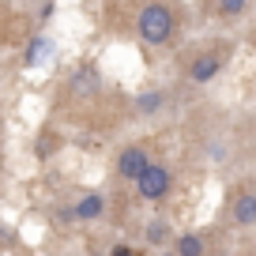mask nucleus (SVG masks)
<instances>
[{"instance_id":"nucleus-1","label":"nucleus","mask_w":256,"mask_h":256,"mask_svg":"<svg viewBox=\"0 0 256 256\" xmlns=\"http://www.w3.org/2000/svg\"><path fill=\"white\" fill-rule=\"evenodd\" d=\"M136 30L147 46H166L177 30V16L170 4H144L140 8V19H136Z\"/></svg>"},{"instance_id":"nucleus-2","label":"nucleus","mask_w":256,"mask_h":256,"mask_svg":"<svg viewBox=\"0 0 256 256\" xmlns=\"http://www.w3.org/2000/svg\"><path fill=\"white\" fill-rule=\"evenodd\" d=\"M170 184H174V174H170L166 166H147L144 177L136 181V188H140L144 200H162V196L170 192Z\"/></svg>"},{"instance_id":"nucleus-3","label":"nucleus","mask_w":256,"mask_h":256,"mask_svg":"<svg viewBox=\"0 0 256 256\" xmlns=\"http://www.w3.org/2000/svg\"><path fill=\"white\" fill-rule=\"evenodd\" d=\"M147 166H151V154H147V147H140V144L124 147L120 158H117V174L124 177V181H140Z\"/></svg>"},{"instance_id":"nucleus-4","label":"nucleus","mask_w":256,"mask_h":256,"mask_svg":"<svg viewBox=\"0 0 256 256\" xmlns=\"http://www.w3.org/2000/svg\"><path fill=\"white\" fill-rule=\"evenodd\" d=\"M68 87H72L76 98H94L98 90H102V80H98V72L90 64H83V68H76V72L68 76Z\"/></svg>"},{"instance_id":"nucleus-5","label":"nucleus","mask_w":256,"mask_h":256,"mask_svg":"<svg viewBox=\"0 0 256 256\" xmlns=\"http://www.w3.org/2000/svg\"><path fill=\"white\" fill-rule=\"evenodd\" d=\"M218 68H222V60H218L215 53H204V56H196V64L188 68V80H192V83H208Z\"/></svg>"},{"instance_id":"nucleus-6","label":"nucleus","mask_w":256,"mask_h":256,"mask_svg":"<svg viewBox=\"0 0 256 256\" xmlns=\"http://www.w3.org/2000/svg\"><path fill=\"white\" fill-rule=\"evenodd\" d=\"M234 222L238 226H252L256 222V196L252 192H241L234 200Z\"/></svg>"},{"instance_id":"nucleus-7","label":"nucleus","mask_w":256,"mask_h":256,"mask_svg":"<svg viewBox=\"0 0 256 256\" xmlns=\"http://www.w3.org/2000/svg\"><path fill=\"white\" fill-rule=\"evenodd\" d=\"M49 56H53V42H46V38H34L30 46H26L23 64H26V68H38V64H46Z\"/></svg>"},{"instance_id":"nucleus-8","label":"nucleus","mask_w":256,"mask_h":256,"mask_svg":"<svg viewBox=\"0 0 256 256\" xmlns=\"http://www.w3.org/2000/svg\"><path fill=\"white\" fill-rule=\"evenodd\" d=\"M106 208V200L98 196V192H90V196H83V200H76V218H98Z\"/></svg>"},{"instance_id":"nucleus-9","label":"nucleus","mask_w":256,"mask_h":256,"mask_svg":"<svg viewBox=\"0 0 256 256\" xmlns=\"http://www.w3.org/2000/svg\"><path fill=\"white\" fill-rule=\"evenodd\" d=\"M174 256H204V238L196 230L192 234H181V238H177V252Z\"/></svg>"},{"instance_id":"nucleus-10","label":"nucleus","mask_w":256,"mask_h":256,"mask_svg":"<svg viewBox=\"0 0 256 256\" xmlns=\"http://www.w3.org/2000/svg\"><path fill=\"white\" fill-rule=\"evenodd\" d=\"M144 238L151 241V245H166V241L174 238V230H170V222H166V218H154V222H147Z\"/></svg>"},{"instance_id":"nucleus-11","label":"nucleus","mask_w":256,"mask_h":256,"mask_svg":"<svg viewBox=\"0 0 256 256\" xmlns=\"http://www.w3.org/2000/svg\"><path fill=\"white\" fill-rule=\"evenodd\" d=\"M215 12H218V16H245V12H248V4H245V0H222V4H215Z\"/></svg>"},{"instance_id":"nucleus-12","label":"nucleus","mask_w":256,"mask_h":256,"mask_svg":"<svg viewBox=\"0 0 256 256\" xmlns=\"http://www.w3.org/2000/svg\"><path fill=\"white\" fill-rule=\"evenodd\" d=\"M140 110H144V113H154V110H158V106H162V94H144V98H140Z\"/></svg>"},{"instance_id":"nucleus-13","label":"nucleus","mask_w":256,"mask_h":256,"mask_svg":"<svg viewBox=\"0 0 256 256\" xmlns=\"http://www.w3.org/2000/svg\"><path fill=\"white\" fill-rule=\"evenodd\" d=\"M113 256H132V248H124V245H117V248H113Z\"/></svg>"},{"instance_id":"nucleus-14","label":"nucleus","mask_w":256,"mask_h":256,"mask_svg":"<svg viewBox=\"0 0 256 256\" xmlns=\"http://www.w3.org/2000/svg\"><path fill=\"white\" fill-rule=\"evenodd\" d=\"M162 256H174V252H162Z\"/></svg>"}]
</instances>
